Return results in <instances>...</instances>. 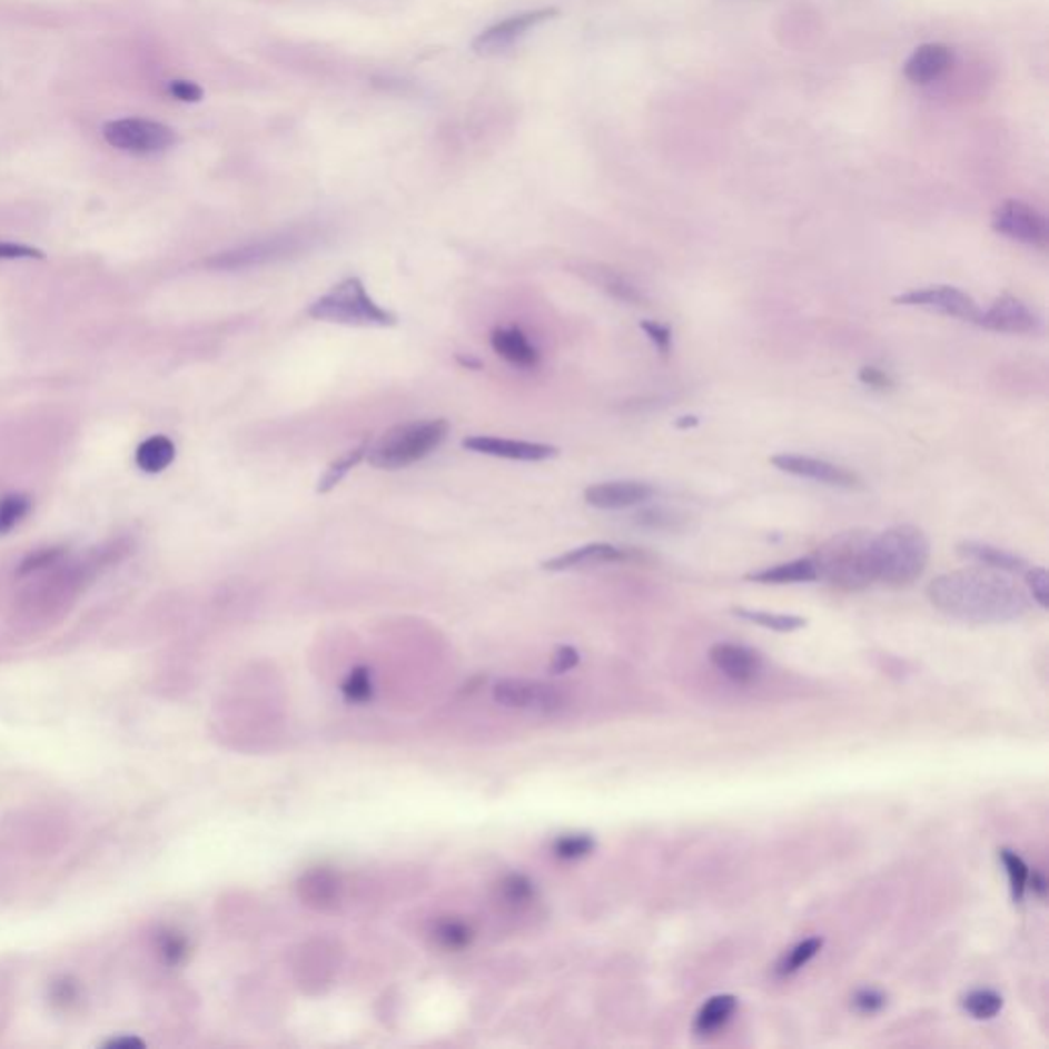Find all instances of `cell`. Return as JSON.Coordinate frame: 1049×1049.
Returning a JSON list of instances; mask_svg holds the SVG:
<instances>
[{"label":"cell","instance_id":"6da1fadb","mask_svg":"<svg viewBox=\"0 0 1049 1049\" xmlns=\"http://www.w3.org/2000/svg\"><path fill=\"white\" fill-rule=\"evenodd\" d=\"M927 595L937 610L970 623L1015 622L1031 607V598L1019 584L990 568L947 572L929 584Z\"/></svg>","mask_w":1049,"mask_h":1049},{"label":"cell","instance_id":"7a4b0ae2","mask_svg":"<svg viewBox=\"0 0 1049 1049\" xmlns=\"http://www.w3.org/2000/svg\"><path fill=\"white\" fill-rule=\"evenodd\" d=\"M871 556L875 581L888 586H908L927 571L931 544L919 527L895 525L873 535Z\"/></svg>","mask_w":1049,"mask_h":1049},{"label":"cell","instance_id":"3957f363","mask_svg":"<svg viewBox=\"0 0 1049 1049\" xmlns=\"http://www.w3.org/2000/svg\"><path fill=\"white\" fill-rule=\"evenodd\" d=\"M873 535L869 532H842L830 537L814 552L818 581H827L842 591H861L875 583Z\"/></svg>","mask_w":1049,"mask_h":1049},{"label":"cell","instance_id":"277c9868","mask_svg":"<svg viewBox=\"0 0 1049 1049\" xmlns=\"http://www.w3.org/2000/svg\"><path fill=\"white\" fill-rule=\"evenodd\" d=\"M449 433V423L443 418L413 420L388 428L379 439L369 445L367 462L377 469H402L413 466L433 454Z\"/></svg>","mask_w":1049,"mask_h":1049},{"label":"cell","instance_id":"5b68a950","mask_svg":"<svg viewBox=\"0 0 1049 1049\" xmlns=\"http://www.w3.org/2000/svg\"><path fill=\"white\" fill-rule=\"evenodd\" d=\"M308 316L323 323L345 326L388 328L398 325V316L377 304L367 294L359 277H349L333 287L328 294L311 301Z\"/></svg>","mask_w":1049,"mask_h":1049},{"label":"cell","instance_id":"8992f818","mask_svg":"<svg viewBox=\"0 0 1049 1049\" xmlns=\"http://www.w3.org/2000/svg\"><path fill=\"white\" fill-rule=\"evenodd\" d=\"M105 142L130 155H160L179 142L177 131L152 119H116L103 126Z\"/></svg>","mask_w":1049,"mask_h":1049},{"label":"cell","instance_id":"52a82bcc","mask_svg":"<svg viewBox=\"0 0 1049 1049\" xmlns=\"http://www.w3.org/2000/svg\"><path fill=\"white\" fill-rule=\"evenodd\" d=\"M994 232L1011 238L1015 243H1023L1029 247H1046L1048 245V220L1033 206L1007 199L992 214Z\"/></svg>","mask_w":1049,"mask_h":1049},{"label":"cell","instance_id":"ba28073f","mask_svg":"<svg viewBox=\"0 0 1049 1049\" xmlns=\"http://www.w3.org/2000/svg\"><path fill=\"white\" fill-rule=\"evenodd\" d=\"M299 248H301V236H291V234L275 236V238H267V240H259V243H253V245H245V247L220 253V255H216V257L208 260V267L218 269V271L253 269V267H260V265H267V263L287 259V257L299 253Z\"/></svg>","mask_w":1049,"mask_h":1049},{"label":"cell","instance_id":"9c48e42d","mask_svg":"<svg viewBox=\"0 0 1049 1049\" xmlns=\"http://www.w3.org/2000/svg\"><path fill=\"white\" fill-rule=\"evenodd\" d=\"M557 14H560V9L556 7H544V9H535L527 13L513 14L505 21H498L486 31H482L478 38L474 39L472 48L479 56H496V53L506 52L535 27L544 26L550 19H556Z\"/></svg>","mask_w":1049,"mask_h":1049},{"label":"cell","instance_id":"30bf717a","mask_svg":"<svg viewBox=\"0 0 1049 1049\" xmlns=\"http://www.w3.org/2000/svg\"><path fill=\"white\" fill-rule=\"evenodd\" d=\"M894 304L898 306H910V308H924V310L939 311L943 316L959 318L966 323H973L980 316V308L973 301L972 296L961 291L958 287L934 286L924 287V289H912L907 294L895 296Z\"/></svg>","mask_w":1049,"mask_h":1049},{"label":"cell","instance_id":"8fae6325","mask_svg":"<svg viewBox=\"0 0 1049 1049\" xmlns=\"http://www.w3.org/2000/svg\"><path fill=\"white\" fill-rule=\"evenodd\" d=\"M771 464L778 467V469H781V472L791 474V476L814 479V482L827 484V486H834V488L853 491V488H861V486H863V479L859 478L855 472H851V469H847V467L837 466V464L827 462V459L810 457V455H773V457H771Z\"/></svg>","mask_w":1049,"mask_h":1049},{"label":"cell","instance_id":"7c38bea8","mask_svg":"<svg viewBox=\"0 0 1049 1049\" xmlns=\"http://www.w3.org/2000/svg\"><path fill=\"white\" fill-rule=\"evenodd\" d=\"M976 325L1005 335H1033L1041 328V318L1021 299L1002 296L988 310L980 311Z\"/></svg>","mask_w":1049,"mask_h":1049},{"label":"cell","instance_id":"4fadbf2b","mask_svg":"<svg viewBox=\"0 0 1049 1049\" xmlns=\"http://www.w3.org/2000/svg\"><path fill=\"white\" fill-rule=\"evenodd\" d=\"M494 701L511 710H535V712H554L560 707V695L554 687L544 683H532L521 679H506L494 687Z\"/></svg>","mask_w":1049,"mask_h":1049},{"label":"cell","instance_id":"5bb4252c","mask_svg":"<svg viewBox=\"0 0 1049 1049\" xmlns=\"http://www.w3.org/2000/svg\"><path fill=\"white\" fill-rule=\"evenodd\" d=\"M462 445L467 452H474V454L493 455V457L515 459V462H545L557 455V447L554 445L532 443V441L501 439L493 435H474L462 441Z\"/></svg>","mask_w":1049,"mask_h":1049},{"label":"cell","instance_id":"9a60e30c","mask_svg":"<svg viewBox=\"0 0 1049 1049\" xmlns=\"http://www.w3.org/2000/svg\"><path fill=\"white\" fill-rule=\"evenodd\" d=\"M654 488L646 482L637 479H613L593 484L584 491L586 505L595 506L601 511H620L630 506L644 505L654 496Z\"/></svg>","mask_w":1049,"mask_h":1049},{"label":"cell","instance_id":"2e32d148","mask_svg":"<svg viewBox=\"0 0 1049 1049\" xmlns=\"http://www.w3.org/2000/svg\"><path fill=\"white\" fill-rule=\"evenodd\" d=\"M710 661L720 673L739 685H749L763 671L761 654L740 644H715L710 650Z\"/></svg>","mask_w":1049,"mask_h":1049},{"label":"cell","instance_id":"e0dca14e","mask_svg":"<svg viewBox=\"0 0 1049 1049\" xmlns=\"http://www.w3.org/2000/svg\"><path fill=\"white\" fill-rule=\"evenodd\" d=\"M953 66V52L943 43H922L904 65V77L912 85H931Z\"/></svg>","mask_w":1049,"mask_h":1049},{"label":"cell","instance_id":"ac0fdd59","mask_svg":"<svg viewBox=\"0 0 1049 1049\" xmlns=\"http://www.w3.org/2000/svg\"><path fill=\"white\" fill-rule=\"evenodd\" d=\"M623 560H627V552L622 547H617V545L588 544L547 560V562H544V571H578V568L611 564V562H623Z\"/></svg>","mask_w":1049,"mask_h":1049},{"label":"cell","instance_id":"d6986e66","mask_svg":"<svg viewBox=\"0 0 1049 1049\" xmlns=\"http://www.w3.org/2000/svg\"><path fill=\"white\" fill-rule=\"evenodd\" d=\"M491 345L498 357H503L511 365L532 369L540 363V350L533 347L532 340L517 326L496 328L491 335Z\"/></svg>","mask_w":1049,"mask_h":1049},{"label":"cell","instance_id":"ffe728a7","mask_svg":"<svg viewBox=\"0 0 1049 1049\" xmlns=\"http://www.w3.org/2000/svg\"><path fill=\"white\" fill-rule=\"evenodd\" d=\"M958 554L966 560L982 564L990 571L1005 572V574H1021L1029 568L1023 557L1011 554L1007 550H1000L997 545L982 544V542H961L958 545Z\"/></svg>","mask_w":1049,"mask_h":1049},{"label":"cell","instance_id":"44dd1931","mask_svg":"<svg viewBox=\"0 0 1049 1049\" xmlns=\"http://www.w3.org/2000/svg\"><path fill=\"white\" fill-rule=\"evenodd\" d=\"M746 581L761 584L814 583L818 581L817 564L812 556L800 557V560H791V562L778 564L764 571L751 572Z\"/></svg>","mask_w":1049,"mask_h":1049},{"label":"cell","instance_id":"7402d4cb","mask_svg":"<svg viewBox=\"0 0 1049 1049\" xmlns=\"http://www.w3.org/2000/svg\"><path fill=\"white\" fill-rule=\"evenodd\" d=\"M736 1009H739V1000L732 994H718L710 998L695 1017V1033L703 1037L713 1036L732 1019Z\"/></svg>","mask_w":1049,"mask_h":1049},{"label":"cell","instance_id":"603a6c76","mask_svg":"<svg viewBox=\"0 0 1049 1049\" xmlns=\"http://www.w3.org/2000/svg\"><path fill=\"white\" fill-rule=\"evenodd\" d=\"M175 454H177L175 443L165 435H156V437L144 441L142 445L138 447L136 464L142 472L158 474V472L167 469L172 464Z\"/></svg>","mask_w":1049,"mask_h":1049},{"label":"cell","instance_id":"cb8c5ba5","mask_svg":"<svg viewBox=\"0 0 1049 1049\" xmlns=\"http://www.w3.org/2000/svg\"><path fill=\"white\" fill-rule=\"evenodd\" d=\"M367 449H369V443L363 441L362 445L353 447L347 454H343L338 459H335L330 466L326 467L325 474L318 479L316 493L328 494L333 488H337L340 479L345 478L350 469L357 466L363 457L367 455Z\"/></svg>","mask_w":1049,"mask_h":1049},{"label":"cell","instance_id":"d4e9b609","mask_svg":"<svg viewBox=\"0 0 1049 1049\" xmlns=\"http://www.w3.org/2000/svg\"><path fill=\"white\" fill-rule=\"evenodd\" d=\"M433 941L445 951H464L474 941V931L464 920H441L433 929Z\"/></svg>","mask_w":1049,"mask_h":1049},{"label":"cell","instance_id":"484cf974","mask_svg":"<svg viewBox=\"0 0 1049 1049\" xmlns=\"http://www.w3.org/2000/svg\"><path fill=\"white\" fill-rule=\"evenodd\" d=\"M736 617L740 620H746V622L754 623V625H761V627H766V630H773V632H781V634H790V632H795V630H802L805 627V620L803 617H798V615H783V613H769V611H752V610H739L732 611Z\"/></svg>","mask_w":1049,"mask_h":1049},{"label":"cell","instance_id":"4316f807","mask_svg":"<svg viewBox=\"0 0 1049 1049\" xmlns=\"http://www.w3.org/2000/svg\"><path fill=\"white\" fill-rule=\"evenodd\" d=\"M822 946H824V939L810 937L802 943L791 947L790 951L779 961L775 972H778V976H791V973L800 972L803 966H808L812 959L817 958Z\"/></svg>","mask_w":1049,"mask_h":1049},{"label":"cell","instance_id":"83f0119b","mask_svg":"<svg viewBox=\"0 0 1049 1049\" xmlns=\"http://www.w3.org/2000/svg\"><path fill=\"white\" fill-rule=\"evenodd\" d=\"M635 525L650 532H679L685 525V517L664 506H650L634 517Z\"/></svg>","mask_w":1049,"mask_h":1049},{"label":"cell","instance_id":"f1b7e54d","mask_svg":"<svg viewBox=\"0 0 1049 1049\" xmlns=\"http://www.w3.org/2000/svg\"><path fill=\"white\" fill-rule=\"evenodd\" d=\"M31 511V498L26 494H7L0 498V535L13 532Z\"/></svg>","mask_w":1049,"mask_h":1049},{"label":"cell","instance_id":"f546056e","mask_svg":"<svg viewBox=\"0 0 1049 1049\" xmlns=\"http://www.w3.org/2000/svg\"><path fill=\"white\" fill-rule=\"evenodd\" d=\"M963 1009L972 1015L973 1019H992L1002 1009V997L994 990H973L963 998Z\"/></svg>","mask_w":1049,"mask_h":1049},{"label":"cell","instance_id":"4dcf8cb0","mask_svg":"<svg viewBox=\"0 0 1049 1049\" xmlns=\"http://www.w3.org/2000/svg\"><path fill=\"white\" fill-rule=\"evenodd\" d=\"M1000 861H1002L1005 871H1007V875H1009L1012 900H1015V902H1021L1025 892H1027L1029 868L1025 865V861L1021 857L1017 855L1015 851H1009V849H1002V851H1000Z\"/></svg>","mask_w":1049,"mask_h":1049},{"label":"cell","instance_id":"1f68e13d","mask_svg":"<svg viewBox=\"0 0 1049 1049\" xmlns=\"http://www.w3.org/2000/svg\"><path fill=\"white\" fill-rule=\"evenodd\" d=\"M552 849H554V855L560 857V859L576 861V859H583V857L591 855L595 851V841L588 834H566V837L556 839L552 844Z\"/></svg>","mask_w":1049,"mask_h":1049},{"label":"cell","instance_id":"d6a6232c","mask_svg":"<svg viewBox=\"0 0 1049 1049\" xmlns=\"http://www.w3.org/2000/svg\"><path fill=\"white\" fill-rule=\"evenodd\" d=\"M533 895H535V888L525 875H508L506 880L501 881V898L508 907H527Z\"/></svg>","mask_w":1049,"mask_h":1049},{"label":"cell","instance_id":"836d02e7","mask_svg":"<svg viewBox=\"0 0 1049 1049\" xmlns=\"http://www.w3.org/2000/svg\"><path fill=\"white\" fill-rule=\"evenodd\" d=\"M340 693L343 697L349 701V703H367L372 700L374 695V683H372V674L367 669H355L353 673L345 679L343 687H340Z\"/></svg>","mask_w":1049,"mask_h":1049},{"label":"cell","instance_id":"e575fe53","mask_svg":"<svg viewBox=\"0 0 1049 1049\" xmlns=\"http://www.w3.org/2000/svg\"><path fill=\"white\" fill-rule=\"evenodd\" d=\"M596 284L607 289L613 298L630 301V304H640L642 294L635 289L625 277L613 271H596Z\"/></svg>","mask_w":1049,"mask_h":1049},{"label":"cell","instance_id":"d590c367","mask_svg":"<svg viewBox=\"0 0 1049 1049\" xmlns=\"http://www.w3.org/2000/svg\"><path fill=\"white\" fill-rule=\"evenodd\" d=\"M158 953L162 961H167L170 966H179L187 958L189 953V946L185 941V937H181L179 933H162L160 939H158Z\"/></svg>","mask_w":1049,"mask_h":1049},{"label":"cell","instance_id":"8d00e7d4","mask_svg":"<svg viewBox=\"0 0 1049 1049\" xmlns=\"http://www.w3.org/2000/svg\"><path fill=\"white\" fill-rule=\"evenodd\" d=\"M888 1002V997L878 990V988H861L853 994V1009L861 1015H875L880 1012Z\"/></svg>","mask_w":1049,"mask_h":1049},{"label":"cell","instance_id":"74e56055","mask_svg":"<svg viewBox=\"0 0 1049 1049\" xmlns=\"http://www.w3.org/2000/svg\"><path fill=\"white\" fill-rule=\"evenodd\" d=\"M1025 581L1031 591V596L1041 610H1048L1049 598V576L1046 568H1027L1025 571Z\"/></svg>","mask_w":1049,"mask_h":1049},{"label":"cell","instance_id":"f35d334b","mask_svg":"<svg viewBox=\"0 0 1049 1049\" xmlns=\"http://www.w3.org/2000/svg\"><path fill=\"white\" fill-rule=\"evenodd\" d=\"M65 556V550L62 547H52V550H39L36 554L26 557L21 568H19V574H29V572L41 571V568H48L56 564L60 557Z\"/></svg>","mask_w":1049,"mask_h":1049},{"label":"cell","instance_id":"ab89813d","mask_svg":"<svg viewBox=\"0 0 1049 1049\" xmlns=\"http://www.w3.org/2000/svg\"><path fill=\"white\" fill-rule=\"evenodd\" d=\"M169 95L182 103H197L204 99V89L191 80H170Z\"/></svg>","mask_w":1049,"mask_h":1049},{"label":"cell","instance_id":"60d3db41","mask_svg":"<svg viewBox=\"0 0 1049 1049\" xmlns=\"http://www.w3.org/2000/svg\"><path fill=\"white\" fill-rule=\"evenodd\" d=\"M859 382L865 384L869 388L878 389V392H888V389L894 388V379L888 376L885 372L873 367V365H868L859 372Z\"/></svg>","mask_w":1049,"mask_h":1049},{"label":"cell","instance_id":"b9f144b4","mask_svg":"<svg viewBox=\"0 0 1049 1049\" xmlns=\"http://www.w3.org/2000/svg\"><path fill=\"white\" fill-rule=\"evenodd\" d=\"M640 326H642V330L646 333V337H649L664 355L671 353V347H673V333H671L666 326L652 323V320H646V323H642Z\"/></svg>","mask_w":1049,"mask_h":1049},{"label":"cell","instance_id":"7bdbcfd3","mask_svg":"<svg viewBox=\"0 0 1049 1049\" xmlns=\"http://www.w3.org/2000/svg\"><path fill=\"white\" fill-rule=\"evenodd\" d=\"M0 259H43V253L38 248L0 240Z\"/></svg>","mask_w":1049,"mask_h":1049},{"label":"cell","instance_id":"ee69618b","mask_svg":"<svg viewBox=\"0 0 1049 1049\" xmlns=\"http://www.w3.org/2000/svg\"><path fill=\"white\" fill-rule=\"evenodd\" d=\"M581 661L578 652L572 649V646H562L554 654V661H552V671L556 674L568 673L572 671L576 664Z\"/></svg>","mask_w":1049,"mask_h":1049},{"label":"cell","instance_id":"f6af8a7d","mask_svg":"<svg viewBox=\"0 0 1049 1049\" xmlns=\"http://www.w3.org/2000/svg\"><path fill=\"white\" fill-rule=\"evenodd\" d=\"M1027 888H1031L1033 894L1039 895V898H1046V894H1048V880L1041 873H1033V875L1029 873Z\"/></svg>","mask_w":1049,"mask_h":1049},{"label":"cell","instance_id":"bcb514c9","mask_svg":"<svg viewBox=\"0 0 1049 1049\" xmlns=\"http://www.w3.org/2000/svg\"><path fill=\"white\" fill-rule=\"evenodd\" d=\"M140 1046H144L140 1039H130V1037H119L107 1043V1048H140Z\"/></svg>","mask_w":1049,"mask_h":1049},{"label":"cell","instance_id":"7dc6e473","mask_svg":"<svg viewBox=\"0 0 1049 1049\" xmlns=\"http://www.w3.org/2000/svg\"><path fill=\"white\" fill-rule=\"evenodd\" d=\"M700 425V418L697 416H683L676 420V428H693Z\"/></svg>","mask_w":1049,"mask_h":1049}]
</instances>
